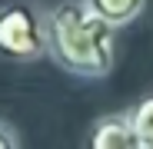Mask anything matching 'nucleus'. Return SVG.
Returning a JSON list of instances; mask_svg holds the SVG:
<instances>
[{"label":"nucleus","instance_id":"obj_1","mask_svg":"<svg viewBox=\"0 0 153 149\" xmlns=\"http://www.w3.org/2000/svg\"><path fill=\"white\" fill-rule=\"evenodd\" d=\"M47 57L73 76H107L113 70L117 27L97 17L83 0H63L43 13Z\"/></svg>","mask_w":153,"mask_h":149},{"label":"nucleus","instance_id":"obj_2","mask_svg":"<svg viewBox=\"0 0 153 149\" xmlns=\"http://www.w3.org/2000/svg\"><path fill=\"white\" fill-rule=\"evenodd\" d=\"M43 53H47L43 13H37L30 4H7V7H0V60L33 63Z\"/></svg>","mask_w":153,"mask_h":149},{"label":"nucleus","instance_id":"obj_3","mask_svg":"<svg viewBox=\"0 0 153 149\" xmlns=\"http://www.w3.org/2000/svg\"><path fill=\"white\" fill-rule=\"evenodd\" d=\"M90 149H137V136L130 126V113H113L97 119V126L90 129L87 139Z\"/></svg>","mask_w":153,"mask_h":149},{"label":"nucleus","instance_id":"obj_4","mask_svg":"<svg viewBox=\"0 0 153 149\" xmlns=\"http://www.w3.org/2000/svg\"><path fill=\"white\" fill-rule=\"evenodd\" d=\"M83 4L97 13V17H103L107 23H113V27H126V23H133L143 7H146V0H83Z\"/></svg>","mask_w":153,"mask_h":149},{"label":"nucleus","instance_id":"obj_5","mask_svg":"<svg viewBox=\"0 0 153 149\" xmlns=\"http://www.w3.org/2000/svg\"><path fill=\"white\" fill-rule=\"evenodd\" d=\"M130 126L137 136V149H153V93L130 109Z\"/></svg>","mask_w":153,"mask_h":149},{"label":"nucleus","instance_id":"obj_6","mask_svg":"<svg viewBox=\"0 0 153 149\" xmlns=\"http://www.w3.org/2000/svg\"><path fill=\"white\" fill-rule=\"evenodd\" d=\"M17 146H20L17 133L7 126V123H0V149H17Z\"/></svg>","mask_w":153,"mask_h":149}]
</instances>
